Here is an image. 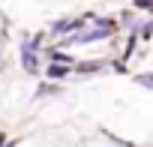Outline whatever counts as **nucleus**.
<instances>
[{"instance_id": "f257e3e1", "label": "nucleus", "mask_w": 153, "mask_h": 147, "mask_svg": "<svg viewBox=\"0 0 153 147\" xmlns=\"http://www.w3.org/2000/svg\"><path fill=\"white\" fill-rule=\"evenodd\" d=\"M111 33H114V24H111V21H102L99 27H93V30H87V33H81V36H69L66 45H87V42L105 39V36H111Z\"/></svg>"}, {"instance_id": "f03ea898", "label": "nucleus", "mask_w": 153, "mask_h": 147, "mask_svg": "<svg viewBox=\"0 0 153 147\" xmlns=\"http://www.w3.org/2000/svg\"><path fill=\"white\" fill-rule=\"evenodd\" d=\"M21 63H24L27 72H36V57H33V48H30L27 42L21 45Z\"/></svg>"}, {"instance_id": "7ed1b4c3", "label": "nucleus", "mask_w": 153, "mask_h": 147, "mask_svg": "<svg viewBox=\"0 0 153 147\" xmlns=\"http://www.w3.org/2000/svg\"><path fill=\"white\" fill-rule=\"evenodd\" d=\"M72 72V66H63V63H51L48 66V78H63V75H69Z\"/></svg>"}, {"instance_id": "20e7f679", "label": "nucleus", "mask_w": 153, "mask_h": 147, "mask_svg": "<svg viewBox=\"0 0 153 147\" xmlns=\"http://www.w3.org/2000/svg\"><path fill=\"white\" fill-rule=\"evenodd\" d=\"M81 21H75V18H66V21H57L54 27H51V33L57 36V33H66V30H72V27H78Z\"/></svg>"}, {"instance_id": "39448f33", "label": "nucleus", "mask_w": 153, "mask_h": 147, "mask_svg": "<svg viewBox=\"0 0 153 147\" xmlns=\"http://www.w3.org/2000/svg\"><path fill=\"white\" fill-rule=\"evenodd\" d=\"M48 57H51V63H63V66H72V57H69V54H63V51H48Z\"/></svg>"}, {"instance_id": "423d86ee", "label": "nucleus", "mask_w": 153, "mask_h": 147, "mask_svg": "<svg viewBox=\"0 0 153 147\" xmlns=\"http://www.w3.org/2000/svg\"><path fill=\"white\" fill-rule=\"evenodd\" d=\"M135 81H138L141 87H150V90H153V72H141V75H135Z\"/></svg>"}, {"instance_id": "0eeeda50", "label": "nucleus", "mask_w": 153, "mask_h": 147, "mask_svg": "<svg viewBox=\"0 0 153 147\" xmlns=\"http://www.w3.org/2000/svg\"><path fill=\"white\" fill-rule=\"evenodd\" d=\"M138 30H141V33H138L141 39H150V36H153V21H150V24H141Z\"/></svg>"}, {"instance_id": "6e6552de", "label": "nucleus", "mask_w": 153, "mask_h": 147, "mask_svg": "<svg viewBox=\"0 0 153 147\" xmlns=\"http://www.w3.org/2000/svg\"><path fill=\"white\" fill-rule=\"evenodd\" d=\"M96 69H102V63H81L78 66V72H96Z\"/></svg>"}, {"instance_id": "1a4fd4ad", "label": "nucleus", "mask_w": 153, "mask_h": 147, "mask_svg": "<svg viewBox=\"0 0 153 147\" xmlns=\"http://www.w3.org/2000/svg\"><path fill=\"white\" fill-rule=\"evenodd\" d=\"M135 6H138V9H147V12H153V0H135Z\"/></svg>"}, {"instance_id": "9d476101", "label": "nucleus", "mask_w": 153, "mask_h": 147, "mask_svg": "<svg viewBox=\"0 0 153 147\" xmlns=\"http://www.w3.org/2000/svg\"><path fill=\"white\" fill-rule=\"evenodd\" d=\"M3 141H6V132H0V144H3Z\"/></svg>"}]
</instances>
